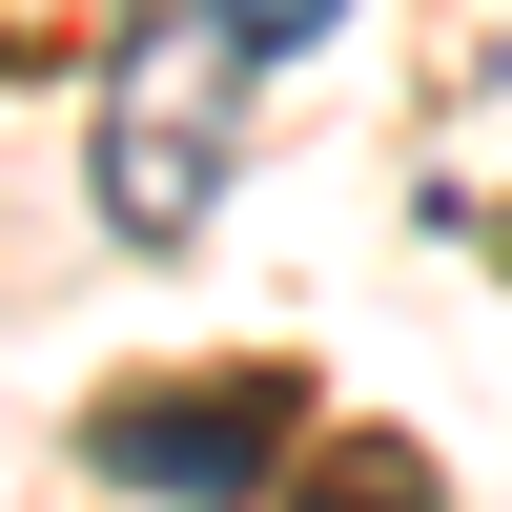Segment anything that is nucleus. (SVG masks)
<instances>
[{
	"instance_id": "1",
	"label": "nucleus",
	"mask_w": 512,
	"mask_h": 512,
	"mask_svg": "<svg viewBox=\"0 0 512 512\" xmlns=\"http://www.w3.org/2000/svg\"><path fill=\"white\" fill-rule=\"evenodd\" d=\"M246 103H267V62H246L205 0H144L103 62V103H82V144H103V226L123 246H185L205 205L246 185Z\"/></svg>"
},
{
	"instance_id": "2",
	"label": "nucleus",
	"mask_w": 512,
	"mask_h": 512,
	"mask_svg": "<svg viewBox=\"0 0 512 512\" xmlns=\"http://www.w3.org/2000/svg\"><path fill=\"white\" fill-rule=\"evenodd\" d=\"M82 451H103L123 492H164V512H246V492H267V451H287V369H226V390H123Z\"/></svg>"
},
{
	"instance_id": "3",
	"label": "nucleus",
	"mask_w": 512,
	"mask_h": 512,
	"mask_svg": "<svg viewBox=\"0 0 512 512\" xmlns=\"http://www.w3.org/2000/svg\"><path fill=\"white\" fill-rule=\"evenodd\" d=\"M205 21H226V41H246V62H308V41H328V21H349V0H205Z\"/></svg>"
},
{
	"instance_id": "4",
	"label": "nucleus",
	"mask_w": 512,
	"mask_h": 512,
	"mask_svg": "<svg viewBox=\"0 0 512 512\" xmlns=\"http://www.w3.org/2000/svg\"><path fill=\"white\" fill-rule=\"evenodd\" d=\"M308 512H431V472H349V492H308Z\"/></svg>"
}]
</instances>
